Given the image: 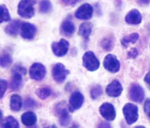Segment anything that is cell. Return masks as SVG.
<instances>
[{
  "label": "cell",
  "instance_id": "cell-1",
  "mask_svg": "<svg viewBox=\"0 0 150 128\" xmlns=\"http://www.w3.org/2000/svg\"><path fill=\"white\" fill-rule=\"evenodd\" d=\"M35 1L23 0L21 1L18 6V13L21 17L25 19H30L34 16L35 14L34 5Z\"/></svg>",
  "mask_w": 150,
  "mask_h": 128
},
{
  "label": "cell",
  "instance_id": "cell-2",
  "mask_svg": "<svg viewBox=\"0 0 150 128\" xmlns=\"http://www.w3.org/2000/svg\"><path fill=\"white\" fill-rule=\"evenodd\" d=\"M83 64L84 67L90 71H96L100 66L99 60L92 51H88L83 55Z\"/></svg>",
  "mask_w": 150,
  "mask_h": 128
},
{
  "label": "cell",
  "instance_id": "cell-3",
  "mask_svg": "<svg viewBox=\"0 0 150 128\" xmlns=\"http://www.w3.org/2000/svg\"><path fill=\"white\" fill-rule=\"evenodd\" d=\"M122 111L128 124H132L138 119V108L136 105L132 103H126L123 107Z\"/></svg>",
  "mask_w": 150,
  "mask_h": 128
},
{
  "label": "cell",
  "instance_id": "cell-4",
  "mask_svg": "<svg viewBox=\"0 0 150 128\" xmlns=\"http://www.w3.org/2000/svg\"><path fill=\"white\" fill-rule=\"evenodd\" d=\"M70 74L69 70L66 69L65 66L61 63L54 65L52 68V76L56 83H61L65 80Z\"/></svg>",
  "mask_w": 150,
  "mask_h": 128
},
{
  "label": "cell",
  "instance_id": "cell-5",
  "mask_svg": "<svg viewBox=\"0 0 150 128\" xmlns=\"http://www.w3.org/2000/svg\"><path fill=\"white\" fill-rule=\"evenodd\" d=\"M55 110L59 117V122L61 125L62 127L67 126L71 122V116L65 103H58L56 106Z\"/></svg>",
  "mask_w": 150,
  "mask_h": 128
},
{
  "label": "cell",
  "instance_id": "cell-6",
  "mask_svg": "<svg viewBox=\"0 0 150 128\" xmlns=\"http://www.w3.org/2000/svg\"><path fill=\"white\" fill-rule=\"evenodd\" d=\"M103 65L105 69L113 74L118 72L120 69L119 61L116 56L112 54H109L105 57Z\"/></svg>",
  "mask_w": 150,
  "mask_h": 128
},
{
  "label": "cell",
  "instance_id": "cell-7",
  "mask_svg": "<svg viewBox=\"0 0 150 128\" xmlns=\"http://www.w3.org/2000/svg\"><path fill=\"white\" fill-rule=\"evenodd\" d=\"M46 74V69L42 64L35 62L30 68V76L31 79L36 81H41L44 79Z\"/></svg>",
  "mask_w": 150,
  "mask_h": 128
},
{
  "label": "cell",
  "instance_id": "cell-8",
  "mask_svg": "<svg viewBox=\"0 0 150 128\" xmlns=\"http://www.w3.org/2000/svg\"><path fill=\"white\" fill-rule=\"evenodd\" d=\"M69 47V42L64 39H60L59 42H54L51 45L52 52L55 56L62 57L67 53Z\"/></svg>",
  "mask_w": 150,
  "mask_h": 128
},
{
  "label": "cell",
  "instance_id": "cell-9",
  "mask_svg": "<svg viewBox=\"0 0 150 128\" xmlns=\"http://www.w3.org/2000/svg\"><path fill=\"white\" fill-rule=\"evenodd\" d=\"M129 96L133 102L141 103L144 98V91L143 88L138 84H132L129 91Z\"/></svg>",
  "mask_w": 150,
  "mask_h": 128
},
{
  "label": "cell",
  "instance_id": "cell-10",
  "mask_svg": "<svg viewBox=\"0 0 150 128\" xmlns=\"http://www.w3.org/2000/svg\"><path fill=\"white\" fill-rule=\"evenodd\" d=\"M60 30L62 35L67 37L73 35L75 31V27L71 15H69L62 21Z\"/></svg>",
  "mask_w": 150,
  "mask_h": 128
},
{
  "label": "cell",
  "instance_id": "cell-11",
  "mask_svg": "<svg viewBox=\"0 0 150 128\" xmlns=\"http://www.w3.org/2000/svg\"><path fill=\"white\" fill-rule=\"evenodd\" d=\"M93 9L89 4H84L78 8L75 13L76 18L81 20H88L93 16Z\"/></svg>",
  "mask_w": 150,
  "mask_h": 128
},
{
  "label": "cell",
  "instance_id": "cell-12",
  "mask_svg": "<svg viewBox=\"0 0 150 128\" xmlns=\"http://www.w3.org/2000/svg\"><path fill=\"white\" fill-rule=\"evenodd\" d=\"M100 112L103 117L107 121H113L116 116L115 107L110 103H103L100 107Z\"/></svg>",
  "mask_w": 150,
  "mask_h": 128
},
{
  "label": "cell",
  "instance_id": "cell-13",
  "mask_svg": "<svg viewBox=\"0 0 150 128\" xmlns=\"http://www.w3.org/2000/svg\"><path fill=\"white\" fill-rule=\"evenodd\" d=\"M84 96L80 91L74 92L69 100V109L70 112H74L79 109L84 102Z\"/></svg>",
  "mask_w": 150,
  "mask_h": 128
},
{
  "label": "cell",
  "instance_id": "cell-14",
  "mask_svg": "<svg viewBox=\"0 0 150 128\" xmlns=\"http://www.w3.org/2000/svg\"><path fill=\"white\" fill-rule=\"evenodd\" d=\"M37 33L35 26L31 23H24L22 24L21 29V34L24 39L32 40L35 38Z\"/></svg>",
  "mask_w": 150,
  "mask_h": 128
},
{
  "label": "cell",
  "instance_id": "cell-15",
  "mask_svg": "<svg viewBox=\"0 0 150 128\" xmlns=\"http://www.w3.org/2000/svg\"><path fill=\"white\" fill-rule=\"evenodd\" d=\"M123 87L121 83L117 80H113L107 86L106 91L107 95L112 97H118L122 94Z\"/></svg>",
  "mask_w": 150,
  "mask_h": 128
},
{
  "label": "cell",
  "instance_id": "cell-16",
  "mask_svg": "<svg viewBox=\"0 0 150 128\" xmlns=\"http://www.w3.org/2000/svg\"><path fill=\"white\" fill-rule=\"evenodd\" d=\"M23 23L19 20H13L5 27L4 31L10 35L16 36L21 29Z\"/></svg>",
  "mask_w": 150,
  "mask_h": 128
},
{
  "label": "cell",
  "instance_id": "cell-17",
  "mask_svg": "<svg viewBox=\"0 0 150 128\" xmlns=\"http://www.w3.org/2000/svg\"><path fill=\"white\" fill-rule=\"evenodd\" d=\"M142 21V16L137 9L130 11L125 17V21L127 23L132 25L140 24Z\"/></svg>",
  "mask_w": 150,
  "mask_h": 128
},
{
  "label": "cell",
  "instance_id": "cell-18",
  "mask_svg": "<svg viewBox=\"0 0 150 128\" xmlns=\"http://www.w3.org/2000/svg\"><path fill=\"white\" fill-rule=\"evenodd\" d=\"M37 116L34 112H26L22 114L21 120L22 123L26 126H33L37 122Z\"/></svg>",
  "mask_w": 150,
  "mask_h": 128
},
{
  "label": "cell",
  "instance_id": "cell-19",
  "mask_svg": "<svg viewBox=\"0 0 150 128\" xmlns=\"http://www.w3.org/2000/svg\"><path fill=\"white\" fill-rule=\"evenodd\" d=\"M93 25L88 22L83 23L79 26V33L84 39L89 40L91 33H92Z\"/></svg>",
  "mask_w": 150,
  "mask_h": 128
},
{
  "label": "cell",
  "instance_id": "cell-20",
  "mask_svg": "<svg viewBox=\"0 0 150 128\" xmlns=\"http://www.w3.org/2000/svg\"><path fill=\"white\" fill-rule=\"evenodd\" d=\"M21 74L17 72L13 73L11 81L10 88L13 91H16L20 89L23 84V77Z\"/></svg>",
  "mask_w": 150,
  "mask_h": 128
},
{
  "label": "cell",
  "instance_id": "cell-21",
  "mask_svg": "<svg viewBox=\"0 0 150 128\" xmlns=\"http://www.w3.org/2000/svg\"><path fill=\"white\" fill-rule=\"evenodd\" d=\"M23 102L22 98L17 94L12 95L10 99V108L13 112H18L22 108Z\"/></svg>",
  "mask_w": 150,
  "mask_h": 128
},
{
  "label": "cell",
  "instance_id": "cell-22",
  "mask_svg": "<svg viewBox=\"0 0 150 128\" xmlns=\"http://www.w3.org/2000/svg\"><path fill=\"white\" fill-rule=\"evenodd\" d=\"M115 45V39L112 36H108L103 38L100 42V46L104 51L109 52L113 49Z\"/></svg>",
  "mask_w": 150,
  "mask_h": 128
},
{
  "label": "cell",
  "instance_id": "cell-23",
  "mask_svg": "<svg viewBox=\"0 0 150 128\" xmlns=\"http://www.w3.org/2000/svg\"><path fill=\"white\" fill-rule=\"evenodd\" d=\"M18 121L13 116H8L2 122L1 128H19Z\"/></svg>",
  "mask_w": 150,
  "mask_h": 128
},
{
  "label": "cell",
  "instance_id": "cell-24",
  "mask_svg": "<svg viewBox=\"0 0 150 128\" xmlns=\"http://www.w3.org/2000/svg\"><path fill=\"white\" fill-rule=\"evenodd\" d=\"M139 35L137 33H133L128 36H125L121 40V43L123 47L127 48L129 43L132 44L135 43L138 40Z\"/></svg>",
  "mask_w": 150,
  "mask_h": 128
},
{
  "label": "cell",
  "instance_id": "cell-25",
  "mask_svg": "<svg viewBox=\"0 0 150 128\" xmlns=\"http://www.w3.org/2000/svg\"><path fill=\"white\" fill-rule=\"evenodd\" d=\"M52 93V90L48 87L39 88L35 91L36 95L42 100H45L51 96Z\"/></svg>",
  "mask_w": 150,
  "mask_h": 128
},
{
  "label": "cell",
  "instance_id": "cell-26",
  "mask_svg": "<svg viewBox=\"0 0 150 128\" xmlns=\"http://www.w3.org/2000/svg\"><path fill=\"white\" fill-rule=\"evenodd\" d=\"M13 62L12 56L9 53H4L1 55L0 58V65L1 67L6 68L11 65Z\"/></svg>",
  "mask_w": 150,
  "mask_h": 128
},
{
  "label": "cell",
  "instance_id": "cell-27",
  "mask_svg": "<svg viewBox=\"0 0 150 128\" xmlns=\"http://www.w3.org/2000/svg\"><path fill=\"white\" fill-rule=\"evenodd\" d=\"M1 10V19L0 23L7 22L11 20V16L8 8L4 4H1L0 7Z\"/></svg>",
  "mask_w": 150,
  "mask_h": 128
},
{
  "label": "cell",
  "instance_id": "cell-28",
  "mask_svg": "<svg viewBox=\"0 0 150 128\" xmlns=\"http://www.w3.org/2000/svg\"><path fill=\"white\" fill-rule=\"evenodd\" d=\"M52 9V5L49 1H42L40 3L39 10L40 13H47Z\"/></svg>",
  "mask_w": 150,
  "mask_h": 128
},
{
  "label": "cell",
  "instance_id": "cell-29",
  "mask_svg": "<svg viewBox=\"0 0 150 128\" xmlns=\"http://www.w3.org/2000/svg\"><path fill=\"white\" fill-rule=\"evenodd\" d=\"M103 94V89L100 85H96L93 87L90 91L91 98L96 100L100 98Z\"/></svg>",
  "mask_w": 150,
  "mask_h": 128
},
{
  "label": "cell",
  "instance_id": "cell-30",
  "mask_svg": "<svg viewBox=\"0 0 150 128\" xmlns=\"http://www.w3.org/2000/svg\"><path fill=\"white\" fill-rule=\"evenodd\" d=\"M37 103L35 100L31 98L26 99L24 103V108L25 109H31L37 106Z\"/></svg>",
  "mask_w": 150,
  "mask_h": 128
},
{
  "label": "cell",
  "instance_id": "cell-31",
  "mask_svg": "<svg viewBox=\"0 0 150 128\" xmlns=\"http://www.w3.org/2000/svg\"><path fill=\"white\" fill-rule=\"evenodd\" d=\"M8 87L7 81L4 79H1L0 81V88H1V99H2Z\"/></svg>",
  "mask_w": 150,
  "mask_h": 128
},
{
  "label": "cell",
  "instance_id": "cell-32",
  "mask_svg": "<svg viewBox=\"0 0 150 128\" xmlns=\"http://www.w3.org/2000/svg\"><path fill=\"white\" fill-rule=\"evenodd\" d=\"M12 73L13 72H17L20 74L22 75H25L27 73V70L25 68L20 65H16L14 66L12 70Z\"/></svg>",
  "mask_w": 150,
  "mask_h": 128
},
{
  "label": "cell",
  "instance_id": "cell-33",
  "mask_svg": "<svg viewBox=\"0 0 150 128\" xmlns=\"http://www.w3.org/2000/svg\"><path fill=\"white\" fill-rule=\"evenodd\" d=\"M144 111L150 119V99L146 100L144 105Z\"/></svg>",
  "mask_w": 150,
  "mask_h": 128
},
{
  "label": "cell",
  "instance_id": "cell-34",
  "mask_svg": "<svg viewBox=\"0 0 150 128\" xmlns=\"http://www.w3.org/2000/svg\"><path fill=\"white\" fill-rule=\"evenodd\" d=\"M138 55V52L137 49L132 48L128 52V56L130 58L135 59Z\"/></svg>",
  "mask_w": 150,
  "mask_h": 128
},
{
  "label": "cell",
  "instance_id": "cell-35",
  "mask_svg": "<svg viewBox=\"0 0 150 128\" xmlns=\"http://www.w3.org/2000/svg\"><path fill=\"white\" fill-rule=\"evenodd\" d=\"M98 128H112V127L109 123L107 122H102L98 125Z\"/></svg>",
  "mask_w": 150,
  "mask_h": 128
},
{
  "label": "cell",
  "instance_id": "cell-36",
  "mask_svg": "<svg viewBox=\"0 0 150 128\" xmlns=\"http://www.w3.org/2000/svg\"><path fill=\"white\" fill-rule=\"evenodd\" d=\"M63 4L67 6H74L79 2V1H62Z\"/></svg>",
  "mask_w": 150,
  "mask_h": 128
},
{
  "label": "cell",
  "instance_id": "cell-37",
  "mask_svg": "<svg viewBox=\"0 0 150 128\" xmlns=\"http://www.w3.org/2000/svg\"><path fill=\"white\" fill-rule=\"evenodd\" d=\"M144 81L146 83L147 86L150 90V72H148L145 75Z\"/></svg>",
  "mask_w": 150,
  "mask_h": 128
},
{
  "label": "cell",
  "instance_id": "cell-38",
  "mask_svg": "<svg viewBox=\"0 0 150 128\" xmlns=\"http://www.w3.org/2000/svg\"><path fill=\"white\" fill-rule=\"evenodd\" d=\"M150 3V1H139V4H148Z\"/></svg>",
  "mask_w": 150,
  "mask_h": 128
},
{
  "label": "cell",
  "instance_id": "cell-39",
  "mask_svg": "<svg viewBox=\"0 0 150 128\" xmlns=\"http://www.w3.org/2000/svg\"><path fill=\"white\" fill-rule=\"evenodd\" d=\"M57 128V127H56V126L55 125H52L49 126L48 127H46V128Z\"/></svg>",
  "mask_w": 150,
  "mask_h": 128
},
{
  "label": "cell",
  "instance_id": "cell-40",
  "mask_svg": "<svg viewBox=\"0 0 150 128\" xmlns=\"http://www.w3.org/2000/svg\"><path fill=\"white\" fill-rule=\"evenodd\" d=\"M70 128H79V127L77 125H74L72 127H71Z\"/></svg>",
  "mask_w": 150,
  "mask_h": 128
},
{
  "label": "cell",
  "instance_id": "cell-41",
  "mask_svg": "<svg viewBox=\"0 0 150 128\" xmlns=\"http://www.w3.org/2000/svg\"><path fill=\"white\" fill-rule=\"evenodd\" d=\"M134 128H146L145 127H144L143 126H139L137 127H135Z\"/></svg>",
  "mask_w": 150,
  "mask_h": 128
},
{
  "label": "cell",
  "instance_id": "cell-42",
  "mask_svg": "<svg viewBox=\"0 0 150 128\" xmlns=\"http://www.w3.org/2000/svg\"><path fill=\"white\" fill-rule=\"evenodd\" d=\"M37 128V126H33V127H30V128Z\"/></svg>",
  "mask_w": 150,
  "mask_h": 128
}]
</instances>
